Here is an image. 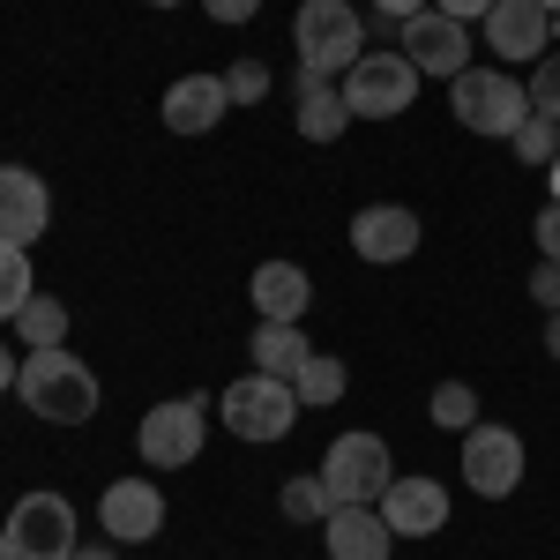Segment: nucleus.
Here are the masks:
<instances>
[{
	"mask_svg": "<svg viewBox=\"0 0 560 560\" xmlns=\"http://www.w3.org/2000/svg\"><path fill=\"white\" fill-rule=\"evenodd\" d=\"M224 90H232V105H261V97H269V60H240V68L224 75Z\"/></svg>",
	"mask_w": 560,
	"mask_h": 560,
	"instance_id": "cd10ccee",
	"label": "nucleus"
},
{
	"mask_svg": "<svg viewBox=\"0 0 560 560\" xmlns=\"http://www.w3.org/2000/svg\"><path fill=\"white\" fill-rule=\"evenodd\" d=\"M277 501H284V516H292V523H329V509H337V501H329V486H322V471L284 478V493H277Z\"/></svg>",
	"mask_w": 560,
	"mask_h": 560,
	"instance_id": "b1692460",
	"label": "nucleus"
},
{
	"mask_svg": "<svg viewBox=\"0 0 560 560\" xmlns=\"http://www.w3.org/2000/svg\"><path fill=\"white\" fill-rule=\"evenodd\" d=\"M15 337H23L31 351L60 345V337H68V306L52 300V292H31V300H23V314H15Z\"/></svg>",
	"mask_w": 560,
	"mask_h": 560,
	"instance_id": "4be33fe9",
	"label": "nucleus"
},
{
	"mask_svg": "<svg viewBox=\"0 0 560 560\" xmlns=\"http://www.w3.org/2000/svg\"><path fill=\"white\" fill-rule=\"evenodd\" d=\"M150 8H179V0H150Z\"/></svg>",
	"mask_w": 560,
	"mask_h": 560,
	"instance_id": "58836bf2",
	"label": "nucleus"
},
{
	"mask_svg": "<svg viewBox=\"0 0 560 560\" xmlns=\"http://www.w3.org/2000/svg\"><path fill=\"white\" fill-rule=\"evenodd\" d=\"M530 300L546 306V314L560 306V261H538V269H530Z\"/></svg>",
	"mask_w": 560,
	"mask_h": 560,
	"instance_id": "c756f323",
	"label": "nucleus"
},
{
	"mask_svg": "<svg viewBox=\"0 0 560 560\" xmlns=\"http://www.w3.org/2000/svg\"><path fill=\"white\" fill-rule=\"evenodd\" d=\"M427 411H433V427L471 433V427H478V388H471V382H441V388H433V404H427Z\"/></svg>",
	"mask_w": 560,
	"mask_h": 560,
	"instance_id": "393cba45",
	"label": "nucleus"
},
{
	"mask_svg": "<svg viewBox=\"0 0 560 560\" xmlns=\"http://www.w3.org/2000/svg\"><path fill=\"white\" fill-rule=\"evenodd\" d=\"M478 23H486L478 45H493V60H546L553 52V15L538 0H493Z\"/></svg>",
	"mask_w": 560,
	"mask_h": 560,
	"instance_id": "f8f14e48",
	"label": "nucleus"
},
{
	"mask_svg": "<svg viewBox=\"0 0 560 560\" xmlns=\"http://www.w3.org/2000/svg\"><path fill=\"white\" fill-rule=\"evenodd\" d=\"M538 255L560 261V202H546V210H538Z\"/></svg>",
	"mask_w": 560,
	"mask_h": 560,
	"instance_id": "7c9ffc66",
	"label": "nucleus"
},
{
	"mask_svg": "<svg viewBox=\"0 0 560 560\" xmlns=\"http://www.w3.org/2000/svg\"><path fill=\"white\" fill-rule=\"evenodd\" d=\"M396 52L419 68V75H441V83H456L464 68H471V23H456V15H441V8H419L404 31H396Z\"/></svg>",
	"mask_w": 560,
	"mask_h": 560,
	"instance_id": "1a4fd4ad",
	"label": "nucleus"
},
{
	"mask_svg": "<svg viewBox=\"0 0 560 560\" xmlns=\"http://www.w3.org/2000/svg\"><path fill=\"white\" fill-rule=\"evenodd\" d=\"M509 150H516L523 165H553L560 158V120H546V113H530L516 135H509Z\"/></svg>",
	"mask_w": 560,
	"mask_h": 560,
	"instance_id": "a878e982",
	"label": "nucleus"
},
{
	"mask_svg": "<svg viewBox=\"0 0 560 560\" xmlns=\"http://www.w3.org/2000/svg\"><path fill=\"white\" fill-rule=\"evenodd\" d=\"M31 284H38V277H31V247H8V240H0V322L23 314Z\"/></svg>",
	"mask_w": 560,
	"mask_h": 560,
	"instance_id": "5701e85b",
	"label": "nucleus"
},
{
	"mask_svg": "<svg viewBox=\"0 0 560 560\" xmlns=\"http://www.w3.org/2000/svg\"><path fill=\"white\" fill-rule=\"evenodd\" d=\"M530 113H546V120H560V52H546V60H530Z\"/></svg>",
	"mask_w": 560,
	"mask_h": 560,
	"instance_id": "bb28decb",
	"label": "nucleus"
},
{
	"mask_svg": "<svg viewBox=\"0 0 560 560\" xmlns=\"http://www.w3.org/2000/svg\"><path fill=\"white\" fill-rule=\"evenodd\" d=\"M292 45H300V75L345 83V68L366 52V23H359L351 0H300V15H292Z\"/></svg>",
	"mask_w": 560,
	"mask_h": 560,
	"instance_id": "f03ea898",
	"label": "nucleus"
},
{
	"mask_svg": "<svg viewBox=\"0 0 560 560\" xmlns=\"http://www.w3.org/2000/svg\"><path fill=\"white\" fill-rule=\"evenodd\" d=\"M15 374H23V359H15V351L0 345V396H8V388H15Z\"/></svg>",
	"mask_w": 560,
	"mask_h": 560,
	"instance_id": "72a5a7b5",
	"label": "nucleus"
},
{
	"mask_svg": "<svg viewBox=\"0 0 560 560\" xmlns=\"http://www.w3.org/2000/svg\"><path fill=\"white\" fill-rule=\"evenodd\" d=\"M75 546H83L75 538V509L52 486L23 493L8 509V523H0V560H75Z\"/></svg>",
	"mask_w": 560,
	"mask_h": 560,
	"instance_id": "7ed1b4c3",
	"label": "nucleus"
},
{
	"mask_svg": "<svg viewBox=\"0 0 560 560\" xmlns=\"http://www.w3.org/2000/svg\"><path fill=\"white\" fill-rule=\"evenodd\" d=\"M292 128L306 135V142H337V135L351 128V105L337 83H322V75H300V113H292Z\"/></svg>",
	"mask_w": 560,
	"mask_h": 560,
	"instance_id": "aec40b11",
	"label": "nucleus"
},
{
	"mask_svg": "<svg viewBox=\"0 0 560 560\" xmlns=\"http://www.w3.org/2000/svg\"><path fill=\"white\" fill-rule=\"evenodd\" d=\"M546 179H553V202H560V158H553V165H546Z\"/></svg>",
	"mask_w": 560,
	"mask_h": 560,
	"instance_id": "e433bc0d",
	"label": "nucleus"
},
{
	"mask_svg": "<svg viewBox=\"0 0 560 560\" xmlns=\"http://www.w3.org/2000/svg\"><path fill=\"white\" fill-rule=\"evenodd\" d=\"M247 351H255V374H277V382H292L306 359H314V345H306L300 322H255Z\"/></svg>",
	"mask_w": 560,
	"mask_h": 560,
	"instance_id": "6ab92c4d",
	"label": "nucleus"
},
{
	"mask_svg": "<svg viewBox=\"0 0 560 560\" xmlns=\"http://www.w3.org/2000/svg\"><path fill=\"white\" fill-rule=\"evenodd\" d=\"M433 8H441V15H456V23H478L493 0H433Z\"/></svg>",
	"mask_w": 560,
	"mask_h": 560,
	"instance_id": "473e14b6",
	"label": "nucleus"
},
{
	"mask_svg": "<svg viewBox=\"0 0 560 560\" xmlns=\"http://www.w3.org/2000/svg\"><path fill=\"white\" fill-rule=\"evenodd\" d=\"M202 441H210V404L202 396H165V404L142 411L135 456L158 464V471H187V464H202Z\"/></svg>",
	"mask_w": 560,
	"mask_h": 560,
	"instance_id": "39448f33",
	"label": "nucleus"
},
{
	"mask_svg": "<svg viewBox=\"0 0 560 560\" xmlns=\"http://www.w3.org/2000/svg\"><path fill=\"white\" fill-rule=\"evenodd\" d=\"M448 105H456V120L471 135H493V142H509V135L530 120V90L516 75H501V60L493 68H464L456 83H448Z\"/></svg>",
	"mask_w": 560,
	"mask_h": 560,
	"instance_id": "423d86ee",
	"label": "nucleus"
},
{
	"mask_svg": "<svg viewBox=\"0 0 560 560\" xmlns=\"http://www.w3.org/2000/svg\"><path fill=\"white\" fill-rule=\"evenodd\" d=\"M15 388H23V404L38 411L45 427H83V419H97V374H90L68 345L31 351L23 374H15Z\"/></svg>",
	"mask_w": 560,
	"mask_h": 560,
	"instance_id": "f257e3e1",
	"label": "nucleus"
},
{
	"mask_svg": "<svg viewBox=\"0 0 560 560\" xmlns=\"http://www.w3.org/2000/svg\"><path fill=\"white\" fill-rule=\"evenodd\" d=\"M300 388L277 382V374H240V382L217 396V419L232 441H284V433L300 427Z\"/></svg>",
	"mask_w": 560,
	"mask_h": 560,
	"instance_id": "20e7f679",
	"label": "nucleus"
},
{
	"mask_svg": "<svg viewBox=\"0 0 560 560\" xmlns=\"http://www.w3.org/2000/svg\"><path fill=\"white\" fill-rule=\"evenodd\" d=\"M388 478H396V464H388L382 433H337L329 456H322V486H329L337 509H382Z\"/></svg>",
	"mask_w": 560,
	"mask_h": 560,
	"instance_id": "0eeeda50",
	"label": "nucleus"
},
{
	"mask_svg": "<svg viewBox=\"0 0 560 560\" xmlns=\"http://www.w3.org/2000/svg\"><path fill=\"white\" fill-rule=\"evenodd\" d=\"M464 486H471L478 501L516 493V486H523V433L516 427H486V419H478V427L464 433Z\"/></svg>",
	"mask_w": 560,
	"mask_h": 560,
	"instance_id": "9d476101",
	"label": "nucleus"
},
{
	"mask_svg": "<svg viewBox=\"0 0 560 560\" xmlns=\"http://www.w3.org/2000/svg\"><path fill=\"white\" fill-rule=\"evenodd\" d=\"M322 546H329V560H388L396 553V530L382 523V509H329Z\"/></svg>",
	"mask_w": 560,
	"mask_h": 560,
	"instance_id": "f3484780",
	"label": "nucleus"
},
{
	"mask_svg": "<svg viewBox=\"0 0 560 560\" xmlns=\"http://www.w3.org/2000/svg\"><path fill=\"white\" fill-rule=\"evenodd\" d=\"M546 351H553V359H560V306H553V314H546Z\"/></svg>",
	"mask_w": 560,
	"mask_h": 560,
	"instance_id": "f704fd0d",
	"label": "nucleus"
},
{
	"mask_svg": "<svg viewBox=\"0 0 560 560\" xmlns=\"http://www.w3.org/2000/svg\"><path fill=\"white\" fill-rule=\"evenodd\" d=\"M45 224H52V187L31 165H0V240L8 247H31Z\"/></svg>",
	"mask_w": 560,
	"mask_h": 560,
	"instance_id": "4468645a",
	"label": "nucleus"
},
{
	"mask_svg": "<svg viewBox=\"0 0 560 560\" xmlns=\"http://www.w3.org/2000/svg\"><path fill=\"white\" fill-rule=\"evenodd\" d=\"M247 292H255L261 322H300L306 306H314V277H306L300 261H261L255 277H247Z\"/></svg>",
	"mask_w": 560,
	"mask_h": 560,
	"instance_id": "a211bd4d",
	"label": "nucleus"
},
{
	"mask_svg": "<svg viewBox=\"0 0 560 560\" xmlns=\"http://www.w3.org/2000/svg\"><path fill=\"white\" fill-rule=\"evenodd\" d=\"M351 255L359 261H411L419 255V210L404 202H366L351 217Z\"/></svg>",
	"mask_w": 560,
	"mask_h": 560,
	"instance_id": "ddd939ff",
	"label": "nucleus"
},
{
	"mask_svg": "<svg viewBox=\"0 0 560 560\" xmlns=\"http://www.w3.org/2000/svg\"><path fill=\"white\" fill-rule=\"evenodd\" d=\"M366 8H374L382 23H396V31H404V23H411L419 8H433V0H366Z\"/></svg>",
	"mask_w": 560,
	"mask_h": 560,
	"instance_id": "2f4dec72",
	"label": "nucleus"
},
{
	"mask_svg": "<svg viewBox=\"0 0 560 560\" xmlns=\"http://www.w3.org/2000/svg\"><path fill=\"white\" fill-rule=\"evenodd\" d=\"M292 388H300V404H322V411H329V404H345L351 366H345V359H329V351H314L300 374H292Z\"/></svg>",
	"mask_w": 560,
	"mask_h": 560,
	"instance_id": "412c9836",
	"label": "nucleus"
},
{
	"mask_svg": "<svg viewBox=\"0 0 560 560\" xmlns=\"http://www.w3.org/2000/svg\"><path fill=\"white\" fill-rule=\"evenodd\" d=\"M75 560H120L113 546H75Z\"/></svg>",
	"mask_w": 560,
	"mask_h": 560,
	"instance_id": "c9c22d12",
	"label": "nucleus"
},
{
	"mask_svg": "<svg viewBox=\"0 0 560 560\" xmlns=\"http://www.w3.org/2000/svg\"><path fill=\"white\" fill-rule=\"evenodd\" d=\"M419 83H427V75H419L404 52H388V45H382V52H359L337 90H345L351 120H396V113H411Z\"/></svg>",
	"mask_w": 560,
	"mask_h": 560,
	"instance_id": "6e6552de",
	"label": "nucleus"
},
{
	"mask_svg": "<svg viewBox=\"0 0 560 560\" xmlns=\"http://www.w3.org/2000/svg\"><path fill=\"white\" fill-rule=\"evenodd\" d=\"M538 8H546V15H560V0H538Z\"/></svg>",
	"mask_w": 560,
	"mask_h": 560,
	"instance_id": "4c0bfd02",
	"label": "nucleus"
},
{
	"mask_svg": "<svg viewBox=\"0 0 560 560\" xmlns=\"http://www.w3.org/2000/svg\"><path fill=\"white\" fill-rule=\"evenodd\" d=\"M202 15L224 23V31H240V23H255V15H261V0H202Z\"/></svg>",
	"mask_w": 560,
	"mask_h": 560,
	"instance_id": "c85d7f7f",
	"label": "nucleus"
},
{
	"mask_svg": "<svg viewBox=\"0 0 560 560\" xmlns=\"http://www.w3.org/2000/svg\"><path fill=\"white\" fill-rule=\"evenodd\" d=\"M97 523H105L113 546H150L165 530V493L150 478H113L105 501H97Z\"/></svg>",
	"mask_w": 560,
	"mask_h": 560,
	"instance_id": "9b49d317",
	"label": "nucleus"
},
{
	"mask_svg": "<svg viewBox=\"0 0 560 560\" xmlns=\"http://www.w3.org/2000/svg\"><path fill=\"white\" fill-rule=\"evenodd\" d=\"M165 128L173 135H210L224 113H232V90H224V75H179L173 90H165Z\"/></svg>",
	"mask_w": 560,
	"mask_h": 560,
	"instance_id": "dca6fc26",
	"label": "nucleus"
},
{
	"mask_svg": "<svg viewBox=\"0 0 560 560\" xmlns=\"http://www.w3.org/2000/svg\"><path fill=\"white\" fill-rule=\"evenodd\" d=\"M382 523L396 530V538H441V523H448V493H441V478H388Z\"/></svg>",
	"mask_w": 560,
	"mask_h": 560,
	"instance_id": "2eb2a0df",
	"label": "nucleus"
}]
</instances>
